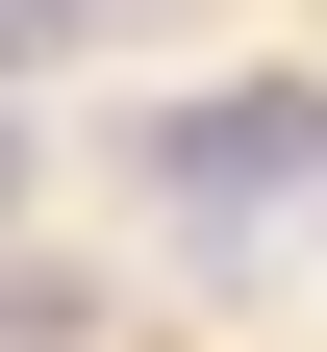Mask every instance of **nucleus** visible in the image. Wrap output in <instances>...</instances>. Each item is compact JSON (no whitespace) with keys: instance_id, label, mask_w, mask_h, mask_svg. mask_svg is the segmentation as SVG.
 I'll return each mask as SVG.
<instances>
[{"instance_id":"obj_1","label":"nucleus","mask_w":327,"mask_h":352,"mask_svg":"<svg viewBox=\"0 0 327 352\" xmlns=\"http://www.w3.org/2000/svg\"><path fill=\"white\" fill-rule=\"evenodd\" d=\"M302 151H327V101H302V76L151 101V201H176V227H277V201H302Z\"/></svg>"},{"instance_id":"obj_2","label":"nucleus","mask_w":327,"mask_h":352,"mask_svg":"<svg viewBox=\"0 0 327 352\" xmlns=\"http://www.w3.org/2000/svg\"><path fill=\"white\" fill-rule=\"evenodd\" d=\"M51 25H76V0H0V51H51Z\"/></svg>"},{"instance_id":"obj_3","label":"nucleus","mask_w":327,"mask_h":352,"mask_svg":"<svg viewBox=\"0 0 327 352\" xmlns=\"http://www.w3.org/2000/svg\"><path fill=\"white\" fill-rule=\"evenodd\" d=\"M0 176H25V126H0Z\"/></svg>"}]
</instances>
